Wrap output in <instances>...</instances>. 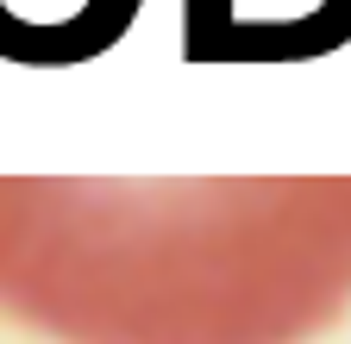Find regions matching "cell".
<instances>
[{
	"instance_id": "obj_1",
	"label": "cell",
	"mask_w": 351,
	"mask_h": 344,
	"mask_svg": "<svg viewBox=\"0 0 351 344\" xmlns=\"http://www.w3.org/2000/svg\"><path fill=\"white\" fill-rule=\"evenodd\" d=\"M351 44V0H182L189 63H314Z\"/></svg>"
}]
</instances>
